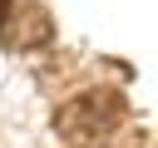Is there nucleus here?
I'll return each mask as SVG.
<instances>
[{"instance_id":"nucleus-1","label":"nucleus","mask_w":158,"mask_h":148,"mask_svg":"<svg viewBox=\"0 0 158 148\" xmlns=\"http://www.w3.org/2000/svg\"><path fill=\"white\" fill-rule=\"evenodd\" d=\"M118 118H123V99L109 89H89V94H74L54 113V128L69 138H94V133H109Z\"/></svg>"},{"instance_id":"nucleus-2","label":"nucleus","mask_w":158,"mask_h":148,"mask_svg":"<svg viewBox=\"0 0 158 148\" xmlns=\"http://www.w3.org/2000/svg\"><path fill=\"white\" fill-rule=\"evenodd\" d=\"M10 15H15V0H0V25H5Z\"/></svg>"}]
</instances>
